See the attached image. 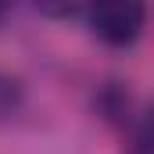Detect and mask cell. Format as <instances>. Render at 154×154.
<instances>
[{"instance_id": "2", "label": "cell", "mask_w": 154, "mask_h": 154, "mask_svg": "<svg viewBox=\"0 0 154 154\" xmlns=\"http://www.w3.org/2000/svg\"><path fill=\"white\" fill-rule=\"evenodd\" d=\"M22 82L14 75H7V72H0V122H7V118L18 115V108H22Z\"/></svg>"}, {"instance_id": "1", "label": "cell", "mask_w": 154, "mask_h": 154, "mask_svg": "<svg viewBox=\"0 0 154 154\" xmlns=\"http://www.w3.org/2000/svg\"><path fill=\"white\" fill-rule=\"evenodd\" d=\"M79 18L108 47H133L147 25V11L140 4H97V7H82Z\"/></svg>"}]
</instances>
